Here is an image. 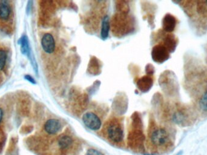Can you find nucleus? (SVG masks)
<instances>
[{
	"mask_svg": "<svg viewBox=\"0 0 207 155\" xmlns=\"http://www.w3.org/2000/svg\"><path fill=\"white\" fill-rule=\"evenodd\" d=\"M102 131L104 137L113 144H119L124 140L122 121L118 118L114 117L107 121Z\"/></svg>",
	"mask_w": 207,
	"mask_h": 155,
	"instance_id": "f257e3e1",
	"label": "nucleus"
},
{
	"mask_svg": "<svg viewBox=\"0 0 207 155\" xmlns=\"http://www.w3.org/2000/svg\"><path fill=\"white\" fill-rule=\"evenodd\" d=\"M148 141L151 145L156 148L167 147L170 142L167 130L162 127H153L148 132Z\"/></svg>",
	"mask_w": 207,
	"mask_h": 155,
	"instance_id": "f03ea898",
	"label": "nucleus"
},
{
	"mask_svg": "<svg viewBox=\"0 0 207 155\" xmlns=\"http://www.w3.org/2000/svg\"><path fill=\"white\" fill-rule=\"evenodd\" d=\"M82 120L85 126L93 131H97L102 126V121L97 114L93 112H87L82 117Z\"/></svg>",
	"mask_w": 207,
	"mask_h": 155,
	"instance_id": "7ed1b4c3",
	"label": "nucleus"
},
{
	"mask_svg": "<svg viewBox=\"0 0 207 155\" xmlns=\"http://www.w3.org/2000/svg\"><path fill=\"white\" fill-rule=\"evenodd\" d=\"M152 56L155 61L162 63L169 58V51L164 46L158 45L153 48Z\"/></svg>",
	"mask_w": 207,
	"mask_h": 155,
	"instance_id": "20e7f679",
	"label": "nucleus"
},
{
	"mask_svg": "<svg viewBox=\"0 0 207 155\" xmlns=\"http://www.w3.org/2000/svg\"><path fill=\"white\" fill-rule=\"evenodd\" d=\"M61 121L56 119H50L44 124V130L49 135H55L62 129Z\"/></svg>",
	"mask_w": 207,
	"mask_h": 155,
	"instance_id": "39448f33",
	"label": "nucleus"
},
{
	"mask_svg": "<svg viewBox=\"0 0 207 155\" xmlns=\"http://www.w3.org/2000/svg\"><path fill=\"white\" fill-rule=\"evenodd\" d=\"M41 46L44 51L47 53H52L55 49V41L50 33H46L41 39Z\"/></svg>",
	"mask_w": 207,
	"mask_h": 155,
	"instance_id": "423d86ee",
	"label": "nucleus"
},
{
	"mask_svg": "<svg viewBox=\"0 0 207 155\" xmlns=\"http://www.w3.org/2000/svg\"><path fill=\"white\" fill-rule=\"evenodd\" d=\"M73 138L67 134L60 136L57 140V144L59 148L62 151L69 150L73 145Z\"/></svg>",
	"mask_w": 207,
	"mask_h": 155,
	"instance_id": "0eeeda50",
	"label": "nucleus"
},
{
	"mask_svg": "<svg viewBox=\"0 0 207 155\" xmlns=\"http://www.w3.org/2000/svg\"><path fill=\"white\" fill-rule=\"evenodd\" d=\"M163 29L167 32H173L177 24L176 18L171 14H167L163 19Z\"/></svg>",
	"mask_w": 207,
	"mask_h": 155,
	"instance_id": "6e6552de",
	"label": "nucleus"
},
{
	"mask_svg": "<svg viewBox=\"0 0 207 155\" xmlns=\"http://www.w3.org/2000/svg\"><path fill=\"white\" fill-rule=\"evenodd\" d=\"M11 13V8L7 1H0V18L7 20Z\"/></svg>",
	"mask_w": 207,
	"mask_h": 155,
	"instance_id": "1a4fd4ad",
	"label": "nucleus"
},
{
	"mask_svg": "<svg viewBox=\"0 0 207 155\" xmlns=\"http://www.w3.org/2000/svg\"><path fill=\"white\" fill-rule=\"evenodd\" d=\"M18 44L21 46V51L24 55H29L30 53L29 44L27 37L24 35L18 41Z\"/></svg>",
	"mask_w": 207,
	"mask_h": 155,
	"instance_id": "9d476101",
	"label": "nucleus"
},
{
	"mask_svg": "<svg viewBox=\"0 0 207 155\" xmlns=\"http://www.w3.org/2000/svg\"><path fill=\"white\" fill-rule=\"evenodd\" d=\"M109 32V18L107 16H106L102 21L101 36L103 39H106L108 37Z\"/></svg>",
	"mask_w": 207,
	"mask_h": 155,
	"instance_id": "9b49d317",
	"label": "nucleus"
},
{
	"mask_svg": "<svg viewBox=\"0 0 207 155\" xmlns=\"http://www.w3.org/2000/svg\"><path fill=\"white\" fill-rule=\"evenodd\" d=\"M187 120L186 115L182 112H176L173 116V121L179 125L183 124Z\"/></svg>",
	"mask_w": 207,
	"mask_h": 155,
	"instance_id": "f8f14e48",
	"label": "nucleus"
},
{
	"mask_svg": "<svg viewBox=\"0 0 207 155\" xmlns=\"http://www.w3.org/2000/svg\"><path fill=\"white\" fill-rule=\"evenodd\" d=\"M176 41L173 36H168L165 39V47L169 51L173 52L176 46Z\"/></svg>",
	"mask_w": 207,
	"mask_h": 155,
	"instance_id": "ddd939ff",
	"label": "nucleus"
},
{
	"mask_svg": "<svg viewBox=\"0 0 207 155\" xmlns=\"http://www.w3.org/2000/svg\"><path fill=\"white\" fill-rule=\"evenodd\" d=\"M199 107L202 111L207 112V91L200 100Z\"/></svg>",
	"mask_w": 207,
	"mask_h": 155,
	"instance_id": "4468645a",
	"label": "nucleus"
},
{
	"mask_svg": "<svg viewBox=\"0 0 207 155\" xmlns=\"http://www.w3.org/2000/svg\"><path fill=\"white\" fill-rule=\"evenodd\" d=\"M7 58V54L5 51L0 50V71L4 68Z\"/></svg>",
	"mask_w": 207,
	"mask_h": 155,
	"instance_id": "2eb2a0df",
	"label": "nucleus"
},
{
	"mask_svg": "<svg viewBox=\"0 0 207 155\" xmlns=\"http://www.w3.org/2000/svg\"><path fill=\"white\" fill-rule=\"evenodd\" d=\"M86 155H104L101 152L94 148H90L87 150Z\"/></svg>",
	"mask_w": 207,
	"mask_h": 155,
	"instance_id": "dca6fc26",
	"label": "nucleus"
},
{
	"mask_svg": "<svg viewBox=\"0 0 207 155\" xmlns=\"http://www.w3.org/2000/svg\"><path fill=\"white\" fill-rule=\"evenodd\" d=\"M25 78L26 80H27V81H29L30 82H31V83H32V84H35L36 82H35V79H34L31 76H30V75H25Z\"/></svg>",
	"mask_w": 207,
	"mask_h": 155,
	"instance_id": "f3484780",
	"label": "nucleus"
},
{
	"mask_svg": "<svg viewBox=\"0 0 207 155\" xmlns=\"http://www.w3.org/2000/svg\"><path fill=\"white\" fill-rule=\"evenodd\" d=\"M31 1H29L28 2V4H27V13H29V12L30 11V7H31Z\"/></svg>",
	"mask_w": 207,
	"mask_h": 155,
	"instance_id": "a211bd4d",
	"label": "nucleus"
},
{
	"mask_svg": "<svg viewBox=\"0 0 207 155\" xmlns=\"http://www.w3.org/2000/svg\"><path fill=\"white\" fill-rule=\"evenodd\" d=\"M2 116H3V111H2V110L1 109V108H0V123H1V121H2Z\"/></svg>",
	"mask_w": 207,
	"mask_h": 155,
	"instance_id": "6ab92c4d",
	"label": "nucleus"
},
{
	"mask_svg": "<svg viewBox=\"0 0 207 155\" xmlns=\"http://www.w3.org/2000/svg\"><path fill=\"white\" fill-rule=\"evenodd\" d=\"M205 2H206V3H207V1H205Z\"/></svg>",
	"mask_w": 207,
	"mask_h": 155,
	"instance_id": "aec40b11",
	"label": "nucleus"
}]
</instances>
